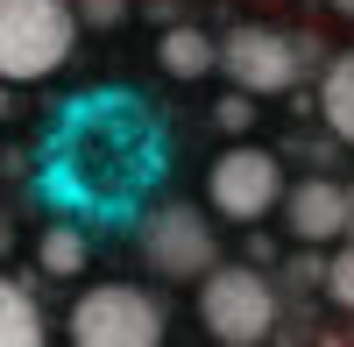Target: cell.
Listing matches in <instances>:
<instances>
[{"instance_id": "cell-1", "label": "cell", "mask_w": 354, "mask_h": 347, "mask_svg": "<svg viewBox=\"0 0 354 347\" xmlns=\"http://www.w3.org/2000/svg\"><path fill=\"white\" fill-rule=\"evenodd\" d=\"M71 0H0V85H43L78 50Z\"/></svg>"}, {"instance_id": "cell-2", "label": "cell", "mask_w": 354, "mask_h": 347, "mask_svg": "<svg viewBox=\"0 0 354 347\" xmlns=\"http://www.w3.org/2000/svg\"><path fill=\"white\" fill-rule=\"evenodd\" d=\"M277 319H283V298H277V283L255 263H213L198 276V326L213 340L255 347V340L277 333Z\"/></svg>"}, {"instance_id": "cell-3", "label": "cell", "mask_w": 354, "mask_h": 347, "mask_svg": "<svg viewBox=\"0 0 354 347\" xmlns=\"http://www.w3.org/2000/svg\"><path fill=\"white\" fill-rule=\"evenodd\" d=\"M64 333L71 347H156L170 333V305L142 283H93V291H78Z\"/></svg>"}, {"instance_id": "cell-4", "label": "cell", "mask_w": 354, "mask_h": 347, "mask_svg": "<svg viewBox=\"0 0 354 347\" xmlns=\"http://www.w3.org/2000/svg\"><path fill=\"white\" fill-rule=\"evenodd\" d=\"M213 71L248 100H290L305 85V64H298V43L290 28H270V21H234L220 36V57Z\"/></svg>"}, {"instance_id": "cell-5", "label": "cell", "mask_w": 354, "mask_h": 347, "mask_svg": "<svg viewBox=\"0 0 354 347\" xmlns=\"http://www.w3.org/2000/svg\"><path fill=\"white\" fill-rule=\"evenodd\" d=\"M283 185H290V170H283L277 149H262V142H234V149H220L213 163H205V206H213L220 220H234V227L270 220Z\"/></svg>"}, {"instance_id": "cell-6", "label": "cell", "mask_w": 354, "mask_h": 347, "mask_svg": "<svg viewBox=\"0 0 354 347\" xmlns=\"http://www.w3.org/2000/svg\"><path fill=\"white\" fill-rule=\"evenodd\" d=\"M135 248H142V263H149L163 283H198L205 270L220 263L213 213H205V206H185V198H170V206H149V213H142Z\"/></svg>"}, {"instance_id": "cell-7", "label": "cell", "mask_w": 354, "mask_h": 347, "mask_svg": "<svg viewBox=\"0 0 354 347\" xmlns=\"http://www.w3.org/2000/svg\"><path fill=\"white\" fill-rule=\"evenodd\" d=\"M277 213H283V227H290V241H298V248H326V241L347 234V185L326 178V170H305V178L283 185Z\"/></svg>"}, {"instance_id": "cell-8", "label": "cell", "mask_w": 354, "mask_h": 347, "mask_svg": "<svg viewBox=\"0 0 354 347\" xmlns=\"http://www.w3.org/2000/svg\"><path fill=\"white\" fill-rule=\"evenodd\" d=\"M312 106H319V121H326V135L340 142V149H354V43L333 50L326 64H319V93H312Z\"/></svg>"}, {"instance_id": "cell-9", "label": "cell", "mask_w": 354, "mask_h": 347, "mask_svg": "<svg viewBox=\"0 0 354 347\" xmlns=\"http://www.w3.org/2000/svg\"><path fill=\"white\" fill-rule=\"evenodd\" d=\"M213 57H220V36H213V28H198V21H163V36H156V64H163L177 85L213 78Z\"/></svg>"}, {"instance_id": "cell-10", "label": "cell", "mask_w": 354, "mask_h": 347, "mask_svg": "<svg viewBox=\"0 0 354 347\" xmlns=\"http://www.w3.org/2000/svg\"><path fill=\"white\" fill-rule=\"evenodd\" d=\"M0 347H43V305L0 270Z\"/></svg>"}, {"instance_id": "cell-11", "label": "cell", "mask_w": 354, "mask_h": 347, "mask_svg": "<svg viewBox=\"0 0 354 347\" xmlns=\"http://www.w3.org/2000/svg\"><path fill=\"white\" fill-rule=\"evenodd\" d=\"M85 263H93L85 227H71V220L43 227V241H36V270H43V276H85Z\"/></svg>"}, {"instance_id": "cell-12", "label": "cell", "mask_w": 354, "mask_h": 347, "mask_svg": "<svg viewBox=\"0 0 354 347\" xmlns=\"http://www.w3.org/2000/svg\"><path fill=\"white\" fill-rule=\"evenodd\" d=\"M319 283H326V298H333L340 312H354V234L333 241V255H326V270H319Z\"/></svg>"}, {"instance_id": "cell-13", "label": "cell", "mask_w": 354, "mask_h": 347, "mask_svg": "<svg viewBox=\"0 0 354 347\" xmlns=\"http://www.w3.org/2000/svg\"><path fill=\"white\" fill-rule=\"evenodd\" d=\"M128 8H135V0H71L78 28H121V21H128Z\"/></svg>"}, {"instance_id": "cell-14", "label": "cell", "mask_w": 354, "mask_h": 347, "mask_svg": "<svg viewBox=\"0 0 354 347\" xmlns=\"http://www.w3.org/2000/svg\"><path fill=\"white\" fill-rule=\"evenodd\" d=\"M213 128H227V135H248V128H255V100H248V93H227V100L213 106Z\"/></svg>"}, {"instance_id": "cell-15", "label": "cell", "mask_w": 354, "mask_h": 347, "mask_svg": "<svg viewBox=\"0 0 354 347\" xmlns=\"http://www.w3.org/2000/svg\"><path fill=\"white\" fill-rule=\"evenodd\" d=\"M8 255H15V220L0 213V263H8Z\"/></svg>"}, {"instance_id": "cell-16", "label": "cell", "mask_w": 354, "mask_h": 347, "mask_svg": "<svg viewBox=\"0 0 354 347\" xmlns=\"http://www.w3.org/2000/svg\"><path fill=\"white\" fill-rule=\"evenodd\" d=\"M326 8H333V15H340V21H354V0H326Z\"/></svg>"}, {"instance_id": "cell-17", "label": "cell", "mask_w": 354, "mask_h": 347, "mask_svg": "<svg viewBox=\"0 0 354 347\" xmlns=\"http://www.w3.org/2000/svg\"><path fill=\"white\" fill-rule=\"evenodd\" d=\"M347 234H354V185H347Z\"/></svg>"}, {"instance_id": "cell-18", "label": "cell", "mask_w": 354, "mask_h": 347, "mask_svg": "<svg viewBox=\"0 0 354 347\" xmlns=\"http://www.w3.org/2000/svg\"><path fill=\"white\" fill-rule=\"evenodd\" d=\"M8 93H15V85H0V113H8Z\"/></svg>"}]
</instances>
